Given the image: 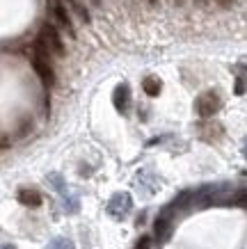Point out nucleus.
Wrapping results in <instances>:
<instances>
[{"mask_svg":"<svg viewBox=\"0 0 247 249\" xmlns=\"http://www.w3.org/2000/svg\"><path fill=\"white\" fill-rule=\"evenodd\" d=\"M220 107H222V98L217 91H204L195 101V110L202 119H210L215 112H220Z\"/></svg>","mask_w":247,"mask_h":249,"instance_id":"1","label":"nucleus"},{"mask_svg":"<svg viewBox=\"0 0 247 249\" xmlns=\"http://www.w3.org/2000/svg\"><path fill=\"white\" fill-rule=\"evenodd\" d=\"M131 208H133V199H131L128 192H117V195H113L110 201H108V206H105L108 215L114 219H124L128 213H131Z\"/></svg>","mask_w":247,"mask_h":249,"instance_id":"2","label":"nucleus"},{"mask_svg":"<svg viewBox=\"0 0 247 249\" xmlns=\"http://www.w3.org/2000/svg\"><path fill=\"white\" fill-rule=\"evenodd\" d=\"M172 213H176L172 206H165L163 213L156 217V224H153V233H156L158 242H165L172 233Z\"/></svg>","mask_w":247,"mask_h":249,"instance_id":"3","label":"nucleus"},{"mask_svg":"<svg viewBox=\"0 0 247 249\" xmlns=\"http://www.w3.org/2000/svg\"><path fill=\"white\" fill-rule=\"evenodd\" d=\"M39 39H41V41L48 46V51H53L55 55H64V44H62L60 35H57V30H55L53 25H48V23H46L44 28H41Z\"/></svg>","mask_w":247,"mask_h":249,"instance_id":"4","label":"nucleus"},{"mask_svg":"<svg viewBox=\"0 0 247 249\" xmlns=\"http://www.w3.org/2000/svg\"><path fill=\"white\" fill-rule=\"evenodd\" d=\"M113 103H114V107H117L121 114H126L128 110H131V87H128L126 83H121V85L114 87Z\"/></svg>","mask_w":247,"mask_h":249,"instance_id":"5","label":"nucleus"},{"mask_svg":"<svg viewBox=\"0 0 247 249\" xmlns=\"http://www.w3.org/2000/svg\"><path fill=\"white\" fill-rule=\"evenodd\" d=\"M32 67H35V71H37L39 80L44 83V87H51V85L55 83V76H53V69H51V64H48V60L32 57Z\"/></svg>","mask_w":247,"mask_h":249,"instance_id":"6","label":"nucleus"},{"mask_svg":"<svg viewBox=\"0 0 247 249\" xmlns=\"http://www.w3.org/2000/svg\"><path fill=\"white\" fill-rule=\"evenodd\" d=\"M53 14L60 21L62 28H67L69 35H74V23H71V16L67 12V2L64 0H53Z\"/></svg>","mask_w":247,"mask_h":249,"instance_id":"7","label":"nucleus"},{"mask_svg":"<svg viewBox=\"0 0 247 249\" xmlns=\"http://www.w3.org/2000/svg\"><path fill=\"white\" fill-rule=\"evenodd\" d=\"M19 201H21L23 206L37 208V206H41V195H39L35 188H21L19 190Z\"/></svg>","mask_w":247,"mask_h":249,"instance_id":"8","label":"nucleus"},{"mask_svg":"<svg viewBox=\"0 0 247 249\" xmlns=\"http://www.w3.org/2000/svg\"><path fill=\"white\" fill-rule=\"evenodd\" d=\"M62 208H64V213L74 215V213L80 211V199H78L74 192H67V195L62 196Z\"/></svg>","mask_w":247,"mask_h":249,"instance_id":"9","label":"nucleus"},{"mask_svg":"<svg viewBox=\"0 0 247 249\" xmlns=\"http://www.w3.org/2000/svg\"><path fill=\"white\" fill-rule=\"evenodd\" d=\"M160 87H163V85H160V80H158V78H153V76H147L142 80V89H144V94H147V96H158V94H160Z\"/></svg>","mask_w":247,"mask_h":249,"instance_id":"10","label":"nucleus"},{"mask_svg":"<svg viewBox=\"0 0 247 249\" xmlns=\"http://www.w3.org/2000/svg\"><path fill=\"white\" fill-rule=\"evenodd\" d=\"M67 5L71 9H74L76 14L80 16L82 18V23H90V12H87V7H85V5H82L80 0H67Z\"/></svg>","mask_w":247,"mask_h":249,"instance_id":"11","label":"nucleus"},{"mask_svg":"<svg viewBox=\"0 0 247 249\" xmlns=\"http://www.w3.org/2000/svg\"><path fill=\"white\" fill-rule=\"evenodd\" d=\"M48 183H51L53 188L57 190V192H60L62 196H64V195H67V192H69L67 183H64V178H62L60 174H48Z\"/></svg>","mask_w":247,"mask_h":249,"instance_id":"12","label":"nucleus"},{"mask_svg":"<svg viewBox=\"0 0 247 249\" xmlns=\"http://www.w3.org/2000/svg\"><path fill=\"white\" fill-rule=\"evenodd\" d=\"M46 249H76V245H74V240H69V238H53Z\"/></svg>","mask_w":247,"mask_h":249,"instance_id":"13","label":"nucleus"},{"mask_svg":"<svg viewBox=\"0 0 247 249\" xmlns=\"http://www.w3.org/2000/svg\"><path fill=\"white\" fill-rule=\"evenodd\" d=\"M135 249H151V238L149 235H142V238L137 240V245H135Z\"/></svg>","mask_w":247,"mask_h":249,"instance_id":"14","label":"nucleus"},{"mask_svg":"<svg viewBox=\"0 0 247 249\" xmlns=\"http://www.w3.org/2000/svg\"><path fill=\"white\" fill-rule=\"evenodd\" d=\"M245 80H247V76H238V83H236V94H243V91H245Z\"/></svg>","mask_w":247,"mask_h":249,"instance_id":"15","label":"nucleus"},{"mask_svg":"<svg viewBox=\"0 0 247 249\" xmlns=\"http://www.w3.org/2000/svg\"><path fill=\"white\" fill-rule=\"evenodd\" d=\"M243 156L247 158V137H245V142H243Z\"/></svg>","mask_w":247,"mask_h":249,"instance_id":"16","label":"nucleus"},{"mask_svg":"<svg viewBox=\"0 0 247 249\" xmlns=\"http://www.w3.org/2000/svg\"><path fill=\"white\" fill-rule=\"evenodd\" d=\"M2 249H16L14 245H9V242H5V245H2Z\"/></svg>","mask_w":247,"mask_h":249,"instance_id":"17","label":"nucleus"},{"mask_svg":"<svg viewBox=\"0 0 247 249\" xmlns=\"http://www.w3.org/2000/svg\"><path fill=\"white\" fill-rule=\"evenodd\" d=\"M220 2H222V5H229V2H231V0H220Z\"/></svg>","mask_w":247,"mask_h":249,"instance_id":"18","label":"nucleus"},{"mask_svg":"<svg viewBox=\"0 0 247 249\" xmlns=\"http://www.w3.org/2000/svg\"><path fill=\"white\" fill-rule=\"evenodd\" d=\"M176 2H183V0H176Z\"/></svg>","mask_w":247,"mask_h":249,"instance_id":"19","label":"nucleus"},{"mask_svg":"<svg viewBox=\"0 0 247 249\" xmlns=\"http://www.w3.org/2000/svg\"><path fill=\"white\" fill-rule=\"evenodd\" d=\"M151 2H156V0H151Z\"/></svg>","mask_w":247,"mask_h":249,"instance_id":"20","label":"nucleus"}]
</instances>
